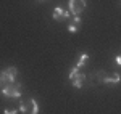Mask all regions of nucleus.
<instances>
[{
	"mask_svg": "<svg viewBox=\"0 0 121 114\" xmlns=\"http://www.w3.org/2000/svg\"><path fill=\"white\" fill-rule=\"evenodd\" d=\"M19 111L23 114H37L39 113V105L36 100L32 98H26L19 103Z\"/></svg>",
	"mask_w": 121,
	"mask_h": 114,
	"instance_id": "f257e3e1",
	"label": "nucleus"
},
{
	"mask_svg": "<svg viewBox=\"0 0 121 114\" xmlns=\"http://www.w3.org/2000/svg\"><path fill=\"white\" fill-rule=\"evenodd\" d=\"M16 74H18V69H16L15 66L3 69V71H2V74H0V85H8V84H13Z\"/></svg>",
	"mask_w": 121,
	"mask_h": 114,
	"instance_id": "f03ea898",
	"label": "nucleus"
},
{
	"mask_svg": "<svg viewBox=\"0 0 121 114\" xmlns=\"http://www.w3.org/2000/svg\"><path fill=\"white\" fill-rule=\"evenodd\" d=\"M69 80L73 82V85L76 88H81L84 84V80H86V74H82L78 67H73L71 69V72H69Z\"/></svg>",
	"mask_w": 121,
	"mask_h": 114,
	"instance_id": "7ed1b4c3",
	"label": "nucleus"
},
{
	"mask_svg": "<svg viewBox=\"0 0 121 114\" xmlns=\"http://www.w3.org/2000/svg\"><path fill=\"white\" fill-rule=\"evenodd\" d=\"M3 95L5 96H10V98H19L21 96V90H19V85L18 84H8V85H3L2 88Z\"/></svg>",
	"mask_w": 121,
	"mask_h": 114,
	"instance_id": "20e7f679",
	"label": "nucleus"
},
{
	"mask_svg": "<svg viewBox=\"0 0 121 114\" xmlns=\"http://www.w3.org/2000/svg\"><path fill=\"white\" fill-rule=\"evenodd\" d=\"M68 7H69V13L71 15H79L86 8V0H69Z\"/></svg>",
	"mask_w": 121,
	"mask_h": 114,
	"instance_id": "39448f33",
	"label": "nucleus"
},
{
	"mask_svg": "<svg viewBox=\"0 0 121 114\" xmlns=\"http://www.w3.org/2000/svg\"><path fill=\"white\" fill-rule=\"evenodd\" d=\"M69 15H71L69 11H65L61 7H56V8L53 10V15H52V16H53L55 21H63V19H66Z\"/></svg>",
	"mask_w": 121,
	"mask_h": 114,
	"instance_id": "423d86ee",
	"label": "nucleus"
},
{
	"mask_svg": "<svg viewBox=\"0 0 121 114\" xmlns=\"http://www.w3.org/2000/svg\"><path fill=\"white\" fill-rule=\"evenodd\" d=\"M120 82V74L118 72H113L112 76H107L105 79H103V84H108V85H115V84H118Z\"/></svg>",
	"mask_w": 121,
	"mask_h": 114,
	"instance_id": "0eeeda50",
	"label": "nucleus"
},
{
	"mask_svg": "<svg viewBox=\"0 0 121 114\" xmlns=\"http://www.w3.org/2000/svg\"><path fill=\"white\" fill-rule=\"evenodd\" d=\"M87 58H89V56H87L86 53H82V55L79 56V61H78V66H76V67H78V69H79V67H82L84 64H86V61H87Z\"/></svg>",
	"mask_w": 121,
	"mask_h": 114,
	"instance_id": "6e6552de",
	"label": "nucleus"
},
{
	"mask_svg": "<svg viewBox=\"0 0 121 114\" xmlns=\"http://www.w3.org/2000/svg\"><path fill=\"white\" fill-rule=\"evenodd\" d=\"M3 114H18V111H16V109H5Z\"/></svg>",
	"mask_w": 121,
	"mask_h": 114,
	"instance_id": "1a4fd4ad",
	"label": "nucleus"
},
{
	"mask_svg": "<svg viewBox=\"0 0 121 114\" xmlns=\"http://www.w3.org/2000/svg\"><path fill=\"white\" fill-rule=\"evenodd\" d=\"M68 29H69V32H73V34H74V32H78V26H74V24H71Z\"/></svg>",
	"mask_w": 121,
	"mask_h": 114,
	"instance_id": "9d476101",
	"label": "nucleus"
},
{
	"mask_svg": "<svg viewBox=\"0 0 121 114\" xmlns=\"http://www.w3.org/2000/svg\"><path fill=\"white\" fill-rule=\"evenodd\" d=\"M74 23H76V24H79V23H81V18H79L78 15H74Z\"/></svg>",
	"mask_w": 121,
	"mask_h": 114,
	"instance_id": "9b49d317",
	"label": "nucleus"
},
{
	"mask_svg": "<svg viewBox=\"0 0 121 114\" xmlns=\"http://www.w3.org/2000/svg\"><path fill=\"white\" fill-rule=\"evenodd\" d=\"M116 63L121 66V55H118V56H116Z\"/></svg>",
	"mask_w": 121,
	"mask_h": 114,
	"instance_id": "f8f14e48",
	"label": "nucleus"
}]
</instances>
